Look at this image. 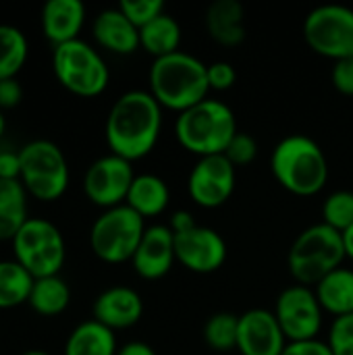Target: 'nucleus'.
<instances>
[{
  "instance_id": "412c9836",
  "label": "nucleus",
  "mask_w": 353,
  "mask_h": 355,
  "mask_svg": "<svg viewBox=\"0 0 353 355\" xmlns=\"http://www.w3.org/2000/svg\"><path fill=\"white\" fill-rule=\"evenodd\" d=\"M125 204L135 210L141 218L160 216L171 204V189L166 181L158 175H135Z\"/></svg>"
},
{
  "instance_id": "cd10ccee",
  "label": "nucleus",
  "mask_w": 353,
  "mask_h": 355,
  "mask_svg": "<svg viewBox=\"0 0 353 355\" xmlns=\"http://www.w3.org/2000/svg\"><path fill=\"white\" fill-rule=\"evenodd\" d=\"M29 54V44L25 33L15 27L0 23V79L15 77L25 64Z\"/></svg>"
},
{
  "instance_id": "c756f323",
  "label": "nucleus",
  "mask_w": 353,
  "mask_h": 355,
  "mask_svg": "<svg viewBox=\"0 0 353 355\" xmlns=\"http://www.w3.org/2000/svg\"><path fill=\"white\" fill-rule=\"evenodd\" d=\"M322 223L343 233L353 225V191L339 189L322 204Z\"/></svg>"
},
{
  "instance_id": "f03ea898",
  "label": "nucleus",
  "mask_w": 353,
  "mask_h": 355,
  "mask_svg": "<svg viewBox=\"0 0 353 355\" xmlns=\"http://www.w3.org/2000/svg\"><path fill=\"white\" fill-rule=\"evenodd\" d=\"M208 64L183 50L156 58L150 67V94L162 108L185 112L208 98Z\"/></svg>"
},
{
  "instance_id": "aec40b11",
  "label": "nucleus",
  "mask_w": 353,
  "mask_h": 355,
  "mask_svg": "<svg viewBox=\"0 0 353 355\" xmlns=\"http://www.w3.org/2000/svg\"><path fill=\"white\" fill-rule=\"evenodd\" d=\"M206 29L210 37L227 48L239 46L246 40L243 6L237 0H216L206 10Z\"/></svg>"
},
{
  "instance_id": "ddd939ff",
  "label": "nucleus",
  "mask_w": 353,
  "mask_h": 355,
  "mask_svg": "<svg viewBox=\"0 0 353 355\" xmlns=\"http://www.w3.org/2000/svg\"><path fill=\"white\" fill-rule=\"evenodd\" d=\"M237 183V168L227 160L225 154L198 158L193 164L187 191L193 204L200 208H218L227 200H231Z\"/></svg>"
},
{
  "instance_id": "bb28decb",
  "label": "nucleus",
  "mask_w": 353,
  "mask_h": 355,
  "mask_svg": "<svg viewBox=\"0 0 353 355\" xmlns=\"http://www.w3.org/2000/svg\"><path fill=\"white\" fill-rule=\"evenodd\" d=\"M33 277L17 260H0V308H15L29 300Z\"/></svg>"
},
{
  "instance_id": "a19ab883",
  "label": "nucleus",
  "mask_w": 353,
  "mask_h": 355,
  "mask_svg": "<svg viewBox=\"0 0 353 355\" xmlns=\"http://www.w3.org/2000/svg\"><path fill=\"white\" fill-rule=\"evenodd\" d=\"M341 237H343L345 258H347V260H353V225L347 229V231H343V233H341Z\"/></svg>"
},
{
  "instance_id": "7c9ffc66",
  "label": "nucleus",
  "mask_w": 353,
  "mask_h": 355,
  "mask_svg": "<svg viewBox=\"0 0 353 355\" xmlns=\"http://www.w3.org/2000/svg\"><path fill=\"white\" fill-rule=\"evenodd\" d=\"M121 12L137 27H146L148 23H152L156 17H160L164 10V2L162 0H121L119 2Z\"/></svg>"
},
{
  "instance_id": "9b49d317",
  "label": "nucleus",
  "mask_w": 353,
  "mask_h": 355,
  "mask_svg": "<svg viewBox=\"0 0 353 355\" xmlns=\"http://www.w3.org/2000/svg\"><path fill=\"white\" fill-rule=\"evenodd\" d=\"M273 312L279 320V327L287 343L318 339L325 310L320 308L312 287H304L295 283L283 289L281 295L277 297Z\"/></svg>"
},
{
  "instance_id": "2eb2a0df",
  "label": "nucleus",
  "mask_w": 353,
  "mask_h": 355,
  "mask_svg": "<svg viewBox=\"0 0 353 355\" xmlns=\"http://www.w3.org/2000/svg\"><path fill=\"white\" fill-rule=\"evenodd\" d=\"M287 339L273 310L252 308L239 314L237 352L241 355H281Z\"/></svg>"
},
{
  "instance_id": "393cba45",
  "label": "nucleus",
  "mask_w": 353,
  "mask_h": 355,
  "mask_svg": "<svg viewBox=\"0 0 353 355\" xmlns=\"http://www.w3.org/2000/svg\"><path fill=\"white\" fill-rule=\"evenodd\" d=\"M27 218V189L23 183L0 179V241H12Z\"/></svg>"
},
{
  "instance_id": "423d86ee",
  "label": "nucleus",
  "mask_w": 353,
  "mask_h": 355,
  "mask_svg": "<svg viewBox=\"0 0 353 355\" xmlns=\"http://www.w3.org/2000/svg\"><path fill=\"white\" fill-rule=\"evenodd\" d=\"M146 229V218H141L127 204L108 208L94 220L89 231V245L102 262H131Z\"/></svg>"
},
{
  "instance_id": "473e14b6",
  "label": "nucleus",
  "mask_w": 353,
  "mask_h": 355,
  "mask_svg": "<svg viewBox=\"0 0 353 355\" xmlns=\"http://www.w3.org/2000/svg\"><path fill=\"white\" fill-rule=\"evenodd\" d=\"M225 156H227V160H229L235 168L248 166V164H252V162L256 160V156H258V144H256V139H254L250 133H241V131H239V133L231 139V144L227 146Z\"/></svg>"
},
{
  "instance_id": "b1692460",
  "label": "nucleus",
  "mask_w": 353,
  "mask_h": 355,
  "mask_svg": "<svg viewBox=\"0 0 353 355\" xmlns=\"http://www.w3.org/2000/svg\"><path fill=\"white\" fill-rule=\"evenodd\" d=\"M139 48H144L150 56H154V60L179 52L181 25L173 15L162 12L152 23L139 29Z\"/></svg>"
},
{
  "instance_id": "79ce46f5",
  "label": "nucleus",
  "mask_w": 353,
  "mask_h": 355,
  "mask_svg": "<svg viewBox=\"0 0 353 355\" xmlns=\"http://www.w3.org/2000/svg\"><path fill=\"white\" fill-rule=\"evenodd\" d=\"M4 129H6V121H4V114H2V110H0V137H2V133H4Z\"/></svg>"
},
{
  "instance_id": "4468645a",
  "label": "nucleus",
  "mask_w": 353,
  "mask_h": 355,
  "mask_svg": "<svg viewBox=\"0 0 353 355\" xmlns=\"http://www.w3.org/2000/svg\"><path fill=\"white\" fill-rule=\"evenodd\" d=\"M175 235L177 262L196 275H210L223 268L227 260V243L218 231L210 227H193L185 233Z\"/></svg>"
},
{
  "instance_id": "20e7f679",
  "label": "nucleus",
  "mask_w": 353,
  "mask_h": 355,
  "mask_svg": "<svg viewBox=\"0 0 353 355\" xmlns=\"http://www.w3.org/2000/svg\"><path fill=\"white\" fill-rule=\"evenodd\" d=\"M237 133L235 112L225 102L210 98L181 112L175 121V137L179 146L198 158L225 154Z\"/></svg>"
},
{
  "instance_id": "58836bf2",
  "label": "nucleus",
  "mask_w": 353,
  "mask_h": 355,
  "mask_svg": "<svg viewBox=\"0 0 353 355\" xmlns=\"http://www.w3.org/2000/svg\"><path fill=\"white\" fill-rule=\"evenodd\" d=\"M193 227H198V223H196V218H193L191 212H187V210H177V212H173L171 223H169V229H171L173 233H185V231H191Z\"/></svg>"
},
{
  "instance_id": "a211bd4d",
  "label": "nucleus",
  "mask_w": 353,
  "mask_h": 355,
  "mask_svg": "<svg viewBox=\"0 0 353 355\" xmlns=\"http://www.w3.org/2000/svg\"><path fill=\"white\" fill-rule=\"evenodd\" d=\"M85 21V6L81 0H48L42 8V29L54 44L79 40Z\"/></svg>"
},
{
  "instance_id": "39448f33",
  "label": "nucleus",
  "mask_w": 353,
  "mask_h": 355,
  "mask_svg": "<svg viewBox=\"0 0 353 355\" xmlns=\"http://www.w3.org/2000/svg\"><path fill=\"white\" fill-rule=\"evenodd\" d=\"M345 260L341 233L325 223H316L302 231L287 254V266L295 283L312 289L329 272L343 266Z\"/></svg>"
},
{
  "instance_id": "f257e3e1",
  "label": "nucleus",
  "mask_w": 353,
  "mask_h": 355,
  "mask_svg": "<svg viewBox=\"0 0 353 355\" xmlns=\"http://www.w3.org/2000/svg\"><path fill=\"white\" fill-rule=\"evenodd\" d=\"M162 131V106L146 89L125 92L108 110L106 144L110 154L129 162L148 156Z\"/></svg>"
},
{
  "instance_id": "2f4dec72",
  "label": "nucleus",
  "mask_w": 353,
  "mask_h": 355,
  "mask_svg": "<svg viewBox=\"0 0 353 355\" xmlns=\"http://www.w3.org/2000/svg\"><path fill=\"white\" fill-rule=\"evenodd\" d=\"M327 345L333 355H353V314L333 320Z\"/></svg>"
},
{
  "instance_id": "e433bc0d",
  "label": "nucleus",
  "mask_w": 353,
  "mask_h": 355,
  "mask_svg": "<svg viewBox=\"0 0 353 355\" xmlns=\"http://www.w3.org/2000/svg\"><path fill=\"white\" fill-rule=\"evenodd\" d=\"M23 98V87L17 81V77L0 79V110L2 108H15Z\"/></svg>"
},
{
  "instance_id": "4be33fe9",
  "label": "nucleus",
  "mask_w": 353,
  "mask_h": 355,
  "mask_svg": "<svg viewBox=\"0 0 353 355\" xmlns=\"http://www.w3.org/2000/svg\"><path fill=\"white\" fill-rule=\"evenodd\" d=\"M314 293L325 314L333 318L350 316L353 314V270L339 266L314 287Z\"/></svg>"
},
{
  "instance_id": "a878e982",
  "label": "nucleus",
  "mask_w": 353,
  "mask_h": 355,
  "mask_svg": "<svg viewBox=\"0 0 353 355\" xmlns=\"http://www.w3.org/2000/svg\"><path fill=\"white\" fill-rule=\"evenodd\" d=\"M71 302V289L60 275L35 279L27 304L40 316H58Z\"/></svg>"
},
{
  "instance_id": "0eeeda50",
  "label": "nucleus",
  "mask_w": 353,
  "mask_h": 355,
  "mask_svg": "<svg viewBox=\"0 0 353 355\" xmlns=\"http://www.w3.org/2000/svg\"><path fill=\"white\" fill-rule=\"evenodd\" d=\"M52 71L62 87L83 98L100 96L110 81V71L104 58L83 40L54 46Z\"/></svg>"
},
{
  "instance_id": "f8f14e48",
  "label": "nucleus",
  "mask_w": 353,
  "mask_h": 355,
  "mask_svg": "<svg viewBox=\"0 0 353 355\" xmlns=\"http://www.w3.org/2000/svg\"><path fill=\"white\" fill-rule=\"evenodd\" d=\"M135 179V171L129 160L106 154L89 164L83 177V191L87 200L104 210L123 206L131 183Z\"/></svg>"
},
{
  "instance_id": "9d476101",
  "label": "nucleus",
  "mask_w": 353,
  "mask_h": 355,
  "mask_svg": "<svg viewBox=\"0 0 353 355\" xmlns=\"http://www.w3.org/2000/svg\"><path fill=\"white\" fill-rule=\"evenodd\" d=\"M306 44L333 62L353 56V10L343 4H322L304 21Z\"/></svg>"
},
{
  "instance_id": "1a4fd4ad",
  "label": "nucleus",
  "mask_w": 353,
  "mask_h": 355,
  "mask_svg": "<svg viewBox=\"0 0 353 355\" xmlns=\"http://www.w3.org/2000/svg\"><path fill=\"white\" fill-rule=\"evenodd\" d=\"M15 260L33 277H54L60 272L67 250L62 233L46 218H27L12 237Z\"/></svg>"
},
{
  "instance_id": "6e6552de",
  "label": "nucleus",
  "mask_w": 353,
  "mask_h": 355,
  "mask_svg": "<svg viewBox=\"0 0 353 355\" xmlns=\"http://www.w3.org/2000/svg\"><path fill=\"white\" fill-rule=\"evenodd\" d=\"M21 183L42 202L58 200L69 187V164L62 150L50 139H33L19 150Z\"/></svg>"
},
{
  "instance_id": "c9c22d12",
  "label": "nucleus",
  "mask_w": 353,
  "mask_h": 355,
  "mask_svg": "<svg viewBox=\"0 0 353 355\" xmlns=\"http://www.w3.org/2000/svg\"><path fill=\"white\" fill-rule=\"evenodd\" d=\"M281 355H333L331 347L327 345V341L320 339H312V341H295V343H287V347L283 349Z\"/></svg>"
},
{
  "instance_id": "5701e85b",
  "label": "nucleus",
  "mask_w": 353,
  "mask_h": 355,
  "mask_svg": "<svg viewBox=\"0 0 353 355\" xmlns=\"http://www.w3.org/2000/svg\"><path fill=\"white\" fill-rule=\"evenodd\" d=\"M117 352L114 331L94 318L77 324L64 343V355H117Z\"/></svg>"
},
{
  "instance_id": "6ab92c4d",
  "label": "nucleus",
  "mask_w": 353,
  "mask_h": 355,
  "mask_svg": "<svg viewBox=\"0 0 353 355\" xmlns=\"http://www.w3.org/2000/svg\"><path fill=\"white\" fill-rule=\"evenodd\" d=\"M96 42L112 54H133L139 48V29L121 12V8H106L94 19Z\"/></svg>"
},
{
  "instance_id": "f3484780",
  "label": "nucleus",
  "mask_w": 353,
  "mask_h": 355,
  "mask_svg": "<svg viewBox=\"0 0 353 355\" xmlns=\"http://www.w3.org/2000/svg\"><path fill=\"white\" fill-rule=\"evenodd\" d=\"M94 320L110 331H123L135 327L144 316L141 295L125 285L110 287L102 291L94 302Z\"/></svg>"
},
{
  "instance_id": "37998d69",
  "label": "nucleus",
  "mask_w": 353,
  "mask_h": 355,
  "mask_svg": "<svg viewBox=\"0 0 353 355\" xmlns=\"http://www.w3.org/2000/svg\"><path fill=\"white\" fill-rule=\"evenodd\" d=\"M21 355H50V354H46V352H40V349H29V352H25V354H21Z\"/></svg>"
},
{
  "instance_id": "72a5a7b5",
  "label": "nucleus",
  "mask_w": 353,
  "mask_h": 355,
  "mask_svg": "<svg viewBox=\"0 0 353 355\" xmlns=\"http://www.w3.org/2000/svg\"><path fill=\"white\" fill-rule=\"evenodd\" d=\"M237 81V71L231 62L227 60H216L208 64V85L214 92H227L235 85Z\"/></svg>"
},
{
  "instance_id": "4c0bfd02",
  "label": "nucleus",
  "mask_w": 353,
  "mask_h": 355,
  "mask_svg": "<svg viewBox=\"0 0 353 355\" xmlns=\"http://www.w3.org/2000/svg\"><path fill=\"white\" fill-rule=\"evenodd\" d=\"M0 179L21 181V156L12 150H0Z\"/></svg>"
},
{
  "instance_id": "dca6fc26",
  "label": "nucleus",
  "mask_w": 353,
  "mask_h": 355,
  "mask_svg": "<svg viewBox=\"0 0 353 355\" xmlns=\"http://www.w3.org/2000/svg\"><path fill=\"white\" fill-rule=\"evenodd\" d=\"M175 262V235L169 225L148 227L131 260L133 270L146 281H158L171 272Z\"/></svg>"
},
{
  "instance_id": "ea45409f",
  "label": "nucleus",
  "mask_w": 353,
  "mask_h": 355,
  "mask_svg": "<svg viewBox=\"0 0 353 355\" xmlns=\"http://www.w3.org/2000/svg\"><path fill=\"white\" fill-rule=\"evenodd\" d=\"M117 355H156V352L152 349V345L144 341H129L123 347H119Z\"/></svg>"
},
{
  "instance_id": "c85d7f7f",
  "label": "nucleus",
  "mask_w": 353,
  "mask_h": 355,
  "mask_svg": "<svg viewBox=\"0 0 353 355\" xmlns=\"http://www.w3.org/2000/svg\"><path fill=\"white\" fill-rule=\"evenodd\" d=\"M237 333H239V316L233 312H216L206 320L202 337L212 352L229 354L237 349Z\"/></svg>"
},
{
  "instance_id": "7ed1b4c3",
  "label": "nucleus",
  "mask_w": 353,
  "mask_h": 355,
  "mask_svg": "<svg viewBox=\"0 0 353 355\" xmlns=\"http://www.w3.org/2000/svg\"><path fill=\"white\" fill-rule=\"evenodd\" d=\"M270 171L283 189L300 198L320 193L329 181V160L320 144L302 133L287 135L275 146Z\"/></svg>"
},
{
  "instance_id": "f704fd0d",
  "label": "nucleus",
  "mask_w": 353,
  "mask_h": 355,
  "mask_svg": "<svg viewBox=\"0 0 353 355\" xmlns=\"http://www.w3.org/2000/svg\"><path fill=\"white\" fill-rule=\"evenodd\" d=\"M331 81L335 89L343 96H353V56L337 60L331 71Z\"/></svg>"
}]
</instances>
